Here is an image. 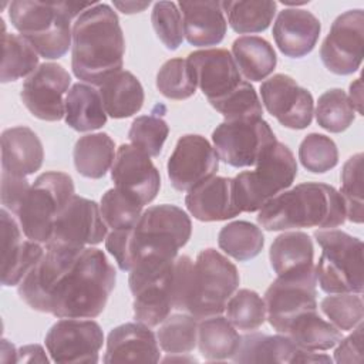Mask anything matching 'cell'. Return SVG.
I'll use <instances>...</instances> for the list:
<instances>
[{
    "label": "cell",
    "mask_w": 364,
    "mask_h": 364,
    "mask_svg": "<svg viewBox=\"0 0 364 364\" xmlns=\"http://www.w3.org/2000/svg\"><path fill=\"white\" fill-rule=\"evenodd\" d=\"M115 142L105 132L81 136L73 151L74 165L80 175L90 179L102 178L115 159Z\"/></svg>",
    "instance_id": "obj_32"
},
{
    "label": "cell",
    "mask_w": 364,
    "mask_h": 364,
    "mask_svg": "<svg viewBox=\"0 0 364 364\" xmlns=\"http://www.w3.org/2000/svg\"><path fill=\"white\" fill-rule=\"evenodd\" d=\"M210 105L223 115L225 121L257 119L263 114L262 101L249 81H242L232 92Z\"/></svg>",
    "instance_id": "obj_42"
},
{
    "label": "cell",
    "mask_w": 364,
    "mask_h": 364,
    "mask_svg": "<svg viewBox=\"0 0 364 364\" xmlns=\"http://www.w3.org/2000/svg\"><path fill=\"white\" fill-rule=\"evenodd\" d=\"M219 161L215 148L205 136L196 134L182 135L166 164L171 185L179 192H188L215 176L219 169Z\"/></svg>",
    "instance_id": "obj_17"
},
{
    "label": "cell",
    "mask_w": 364,
    "mask_h": 364,
    "mask_svg": "<svg viewBox=\"0 0 364 364\" xmlns=\"http://www.w3.org/2000/svg\"><path fill=\"white\" fill-rule=\"evenodd\" d=\"M346 219V205L340 192L323 182H304L286 189L257 213V223L266 230L334 229Z\"/></svg>",
    "instance_id": "obj_4"
},
{
    "label": "cell",
    "mask_w": 364,
    "mask_h": 364,
    "mask_svg": "<svg viewBox=\"0 0 364 364\" xmlns=\"http://www.w3.org/2000/svg\"><path fill=\"white\" fill-rule=\"evenodd\" d=\"M156 340L168 354H189L198 344V318L183 311L169 314L161 323Z\"/></svg>",
    "instance_id": "obj_37"
},
{
    "label": "cell",
    "mask_w": 364,
    "mask_h": 364,
    "mask_svg": "<svg viewBox=\"0 0 364 364\" xmlns=\"http://www.w3.org/2000/svg\"><path fill=\"white\" fill-rule=\"evenodd\" d=\"M284 336L291 338L299 347L309 351L330 350L343 338L341 331L330 321L321 318L317 310L296 318Z\"/></svg>",
    "instance_id": "obj_34"
},
{
    "label": "cell",
    "mask_w": 364,
    "mask_h": 364,
    "mask_svg": "<svg viewBox=\"0 0 364 364\" xmlns=\"http://www.w3.org/2000/svg\"><path fill=\"white\" fill-rule=\"evenodd\" d=\"M348 100H350L354 111L357 109L358 114H363V85H361V78H357L354 82L350 84Z\"/></svg>",
    "instance_id": "obj_53"
},
{
    "label": "cell",
    "mask_w": 364,
    "mask_h": 364,
    "mask_svg": "<svg viewBox=\"0 0 364 364\" xmlns=\"http://www.w3.org/2000/svg\"><path fill=\"white\" fill-rule=\"evenodd\" d=\"M233 178L236 205L240 212H257L272 198L291 186L297 176V162L290 148L276 141L255 165Z\"/></svg>",
    "instance_id": "obj_10"
},
{
    "label": "cell",
    "mask_w": 364,
    "mask_h": 364,
    "mask_svg": "<svg viewBox=\"0 0 364 364\" xmlns=\"http://www.w3.org/2000/svg\"><path fill=\"white\" fill-rule=\"evenodd\" d=\"M178 7L182 14L183 36L191 46L208 47L222 43L228 21L220 1H179Z\"/></svg>",
    "instance_id": "obj_26"
},
{
    "label": "cell",
    "mask_w": 364,
    "mask_h": 364,
    "mask_svg": "<svg viewBox=\"0 0 364 364\" xmlns=\"http://www.w3.org/2000/svg\"><path fill=\"white\" fill-rule=\"evenodd\" d=\"M270 266L277 276L300 274L314 269V246L304 232H283L269 250Z\"/></svg>",
    "instance_id": "obj_28"
},
{
    "label": "cell",
    "mask_w": 364,
    "mask_h": 364,
    "mask_svg": "<svg viewBox=\"0 0 364 364\" xmlns=\"http://www.w3.org/2000/svg\"><path fill=\"white\" fill-rule=\"evenodd\" d=\"M28 186H30V183L26 178L11 176L6 172H1L0 198H1L3 208L11 213Z\"/></svg>",
    "instance_id": "obj_51"
},
{
    "label": "cell",
    "mask_w": 364,
    "mask_h": 364,
    "mask_svg": "<svg viewBox=\"0 0 364 364\" xmlns=\"http://www.w3.org/2000/svg\"><path fill=\"white\" fill-rule=\"evenodd\" d=\"M48 363L47 355L44 354V350L38 344H30L24 346L17 351V360L16 363Z\"/></svg>",
    "instance_id": "obj_52"
},
{
    "label": "cell",
    "mask_w": 364,
    "mask_h": 364,
    "mask_svg": "<svg viewBox=\"0 0 364 364\" xmlns=\"http://www.w3.org/2000/svg\"><path fill=\"white\" fill-rule=\"evenodd\" d=\"M111 179L117 189L142 206L151 203L161 189V175L151 156L131 144L117 149Z\"/></svg>",
    "instance_id": "obj_19"
},
{
    "label": "cell",
    "mask_w": 364,
    "mask_h": 364,
    "mask_svg": "<svg viewBox=\"0 0 364 364\" xmlns=\"http://www.w3.org/2000/svg\"><path fill=\"white\" fill-rule=\"evenodd\" d=\"M73 196V178L64 172L48 171L26 189L11 215L27 239L46 246L55 218Z\"/></svg>",
    "instance_id": "obj_7"
},
{
    "label": "cell",
    "mask_w": 364,
    "mask_h": 364,
    "mask_svg": "<svg viewBox=\"0 0 364 364\" xmlns=\"http://www.w3.org/2000/svg\"><path fill=\"white\" fill-rule=\"evenodd\" d=\"M235 363H331L326 354L299 347L291 338L284 334L267 336L250 331L240 336V344L230 358Z\"/></svg>",
    "instance_id": "obj_21"
},
{
    "label": "cell",
    "mask_w": 364,
    "mask_h": 364,
    "mask_svg": "<svg viewBox=\"0 0 364 364\" xmlns=\"http://www.w3.org/2000/svg\"><path fill=\"white\" fill-rule=\"evenodd\" d=\"M193 260L186 256L175 259L146 256L129 270L128 284L134 296L135 321L148 327L159 326L172 310L186 313V293Z\"/></svg>",
    "instance_id": "obj_3"
},
{
    "label": "cell",
    "mask_w": 364,
    "mask_h": 364,
    "mask_svg": "<svg viewBox=\"0 0 364 364\" xmlns=\"http://www.w3.org/2000/svg\"><path fill=\"white\" fill-rule=\"evenodd\" d=\"M355 119V111L348 95L341 88H331L318 97L316 121L323 129L338 134L346 131Z\"/></svg>",
    "instance_id": "obj_39"
},
{
    "label": "cell",
    "mask_w": 364,
    "mask_h": 364,
    "mask_svg": "<svg viewBox=\"0 0 364 364\" xmlns=\"http://www.w3.org/2000/svg\"><path fill=\"white\" fill-rule=\"evenodd\" d=\"M220 4L228 16L229 26L239 34L264 31L270 26L277 7L276 1L272 0L220 1Z\"/></svg>",
    "instance_id": "obj_35"
},
{
    "label": "cell",
    "mask_w": 364,
    "mask_h": 364,
    "mask_svg": "<svg viewBox=\"0 0 364 364\" xmlns=\"http://www.w3.org/2000/svg\"><path fill=\"white\" fill-rule=\"evenodd\" d=\"M169 127L162 114L152 111L148 115L136 117L129 128L128 138L131 145L144 151L149 156H158L168 138Z\"/></svg>",
    "instance_id": "obj_44"
},
{
    "label": "cell",
    "mask_w": 364,
    "mask_h": 364,
    "mask_svg": "<svg viewBox=\"0 0 364 364\" xmlns=\"http://www.w3.org/2000/svg\"><path fill=\"white\" fill-rule=\"evenodd\" d=\"M1 219V284L17 286L44 255V245L27 239L17 219L4 208Z\"/></svg>",
    "instance_id": "obj_22"
},
{
    "label": "cell",
    "mask_w": 364,
    "mask_h": 364,
    "mask_svg": "<svg viewBox=\"0 0 364 364\" xmlns=\"http://www.w3.org/2000/svg\"><path fill=\"white\" fill-rule=\"evenodd\" d=\"M321 313L340 331L354 330L364 317V304L360 293H337L320 303Z\"/></svg>",
    "instance_id": "obj_43"
},
{
    "label": "cell",
    "mask_w": 364,
    "mask_h": 364,
    "mask_svg": "<svg viewBox=\"0 0 364 364\" xmlns=\"http://www.w3.org/2000/svg\"><path fill=\"white\" fill-rule=\"evenodd\" d=\"M158 91L169 100H188L196 92L193 71L183 58H171L165 61L156 74Z\"/></svg>",
    "instance_id": "obj_41"
},
{
    "label": "cell",
    "mask_w": 364,
    "mask_h": 364,
    "mask_svg": "<svg viewBox=\"0 0 364 364\" xmlns=\"http://www.w3.org/2000/svg\"><path fill=\"white\" fill-rule=\"evenodd\" d=\"M276 141L273 129L263 118L223 121L212 132L219 159L233 168L256 165Z\"/></svg>",
    "instance_id": "obj_11"
},
{
    "label": "cell",
    "mask_w": 364,
    "mask_h": 364,
    "mask_svg": "<svg viewBox=\"0 0 364 364\" xmlns=\"http://www.w3.org/2000/svg\"><path fill=\"white\" fill-rule=\"evenodd\" d=\"M226 318L245 333L257 330L266 321L264 300L250 289H240L226 303Z\"/></svg>",
    "instance_id": "obj_40"
},
{
    "label": "cell",
    "mask_w": 364,
    "mask_h": 364,
    "mask_svg": "<svg viewBox=\"0 0 364 364\" xmlns=\"http://www.w3.org/2000/svg\"><path fill=\"white\" fill-rule=\"evenodd\" d=\"M107 112L98 90L84 82L71 85L65 95V124L78 132L100 129L107 122Z\"/></svg>",
    "instance_id": "obj_30"
},
{
    "label": "cell",
    "mask_w": 364,
    "mask_h": 364,
    "mask_svg": "<svg viewBox=\"0 0 364 364\" xmlns=\"http://www.w3.org/2000/svg\"><path fill=\"white\" fill-rule=\"evenodd\" d=\"M46 348L54 363H98L104 343L101 326L91 320L61 318L46 334Z\"/></svg>",
    "instance_id": "obj_15"
},
{
    "label": "cell",
    "mask_w": 364,
    "mask_h": 364,
    "mask_svg": "<svg viewBox=\"0 0 364 364\" xmlns=\"http://www.w3.org/2000/svg\"><path fill=\"white\" fill-rule=\"evenodd\" d=\"M105 249L115 259L122 272H129L132 269L128 229L111 230L105 237Z\"/></svg>",
    "instance_id": "obj_49"
},
{
    "label": "cell",
    "mask_w": 364,
    "mask_h": 364,
    "mask_svg": "<svg viewBox=\"0 0 364 364\" xmlns=\"http://www.w3.org/2000/svg\"><path fill=\"white\" fill-rule=\"evenodd\" d=\"M124 54V33L109 4L97 3L75 18L71 68L78 80L90 85H101L122 70Z\"/></svg>",
    "instance_id": "obj_2"
},
{
    "label": "cell",
    "mask_w": 364,
    "mask_h": 364,
    "mask_svg": "<svg viewBox=\"0 0 364 364\" xmlns=\"http://www.w3.org/2000/svg\"><path fill=\"white\" fill-rule=\"evenodd\" d=\"M232 54L239 73L249 81L269 77L277 64L273 46L257 36H243L233 41Z\"/></svg>",
    "instance_id": "obj_31"
},
{
    "label": "cell",
    "mask_w": 364,
    "mask_h": 364,
    "mask_svg": "<svg viewBox=\"0 0 364 364\" xmlns=\"http://www.w3.org/2000/svg\"><path fill=\"white\" fill-rule=\"evenodd\" d=\"M282 3L283 4H289V6H299V4H306V3H309V1H287V0H282Z\"/></svg>",
    "instance_id": "obj_55"
},
{
    "label": "cell",
    "mask_w": 364,
    "mask_h": 364,
    "mask_svg": "<svg viewBox=\"0 0 364 364\" xmlns=\"http://www.w3.org/2000/svg\"><path fill=\"white\" fill-rule=\"evenodd\" d=\"M188 212L200 222H220L242 213L236 205L232 178L212 176L189 189L185 196Z\"/></svg>",
    "instance_id": "obj_24"
},
{
    "label": "cell",
    "mask_w": 364,
    "mask_h": 364,
    "mask_svg": "<svg viewBox=\"0 0 364 364\" xmlns=\"http://www.w3.org/2000/svg\"><path fill=\"white\" fill-rule=\"evenodd\" d=\"M142 205L117 188L108 189L101 196V215L105 225L112 230L132 228L142 213Z\"/></svg>",
    "instance_id": "obj_47"
},
{
    "label": "cell",
    "mask_w": 364,
    "mask_h": 364,
    "mask_svg": "<svg viewBox=\"0 0 364 364\" xmlns=\"http://www.w3.org/2000/svg\"><path fill=\"white\" fill-rule=\"evenodd\" d=\"M13 27L38 55L47 60L63 57L73 43V17L65 1L14 0L9 7Z\"/></svg>",
    "instance_id": "obj_5"
},
{
    "label": "cell",
    "mask_w": 364,
    "mask_h": 364,
    "mask_svg": "<svg viewBox=\"0 0 364 364\" xmlns=\"http://www.w3.org/2000/svg\"><path fill=\"white\" fill-rule=\"evenodd\" d=\"M318 18L303 9L282 10L273 24V38L279 50L290 58H301L313 51L320 37Z\"/></svg>",
    "instance_id": "obj_25"
},
{
    "label": "cell",
    "mask_w": 364,
    "mask_h": 364,
    "mask_svg": "<svg viewBox=\"0 0 364 364\" xmlns=\"http://www.w3.org/2000/svg\"><path fill=\"white\" fill-rule=\"evenodd\" d=\"M219 247L237 262H247L256 257L263 246L262 229L247 220H235L225 225L218 235Z\"/></svg>",
    "instance_id": "obj_36"
},
{
    "label": "cell",
    "mask_w": 364,
    "mask_h": 364,
    "mask_svg": "<svg viewBox=\"0 0 364 364\" xmlns=\"http://www.w3.org/2000/svg\"><path fill=\"white\" fill-rule=\"evenodd\" d=\"M317 279L316 266L313 270L291 274L277 276L264 293L266 320L280 334H286L290 324L317 310Z\"/></svg>",
    "instance_id": "obj_12"
},
{
    "label": "cell",
    "mask_w": 364,
    "mask_h": 364,
    "mask_svg": "<svg viewBox=\"0 0 364 364\" xmlns=\"http://www.w3.org/2000/svg\"><path fill=\"white\" fill-rule=\"evenodd\" d=\"M240 344V336L223 316H212L198 323V348L208 361L230 360Z\"/></svg>",
    "instance_id": "obj_33"
},
{
    "label": "cell",
    "mask_w": 364,
    "mask_h": 364,
    "mask_svg": "<svg viewBox=\"0 0 364 364\" xmlns=\"http://www.w3.org/2000/svg\"><path fill=\"white\" fill-rule=\"evenodd\" d=\"M149 6V1H114V7L125 14H134L145 10Z\"/></svg>",
    "instance_id": "obj_54"
},
{
    "label": "cell",
    "mask_w": 364,
    "mask_h": 364,
    "mask_svg": "<svg viewBox=\"0 0 364 364\" xmlns=\"http://www.w3.org/2000/svg\"><path fill=\"white\" fill-rule=\"evenodd\" d=\"M340 195L346 205V218L353 223H363V154L350 156L341 169Z\"/></svg>",
    "instance_id": "obj_45"
},
{
    "label": "cell",
    "mask_w": 364,
    "mask_h": 364,
    "mask_svg": "<svg viewBox=\"0 0 364 364\" xmlns=\"http://www.w3.org/2000/svg\"><path fill=\"white\" fill-rule=\"evenodd\" d=\"M364 57V11L347 10L331 24L327 37L320 47V58L324 67L337 74L355 73Z\"/></svg>",
    "instance_id": "obj_14"
},
{
    "label": "cell",
    "mask_w": 364,
    "mask_h": 364,
    "mask_svg": "<svg viewBox=\"0 0 364 364\" xmlns=\"http://www.w3.org/2000/svg\"><path fill=\"white\" fill-rule=\"evenodd\" d=\"M43 159V144L31 128L18 125L1 132V172L27 178L41 168Z\"/></svg>",
    "instance_id": "obj_27"
},
{
    "label": "cell",
    "mask_w": 364,
    "mask_h": 364,
    "mask_svg": "<svg viewBox=\"0 0 364 364\" xmlns=\"http://www.w3.org/2000/svg\"><path fill=\"white\" fill-rule=\"evenodd\" d=\"M262 102L280 125L304 129L313 121L314 101L309 90L300 87L286 74H274L260 85Z\"/></svg>",
    "instance_id": "obj_18"
},
{
    "label": "cell",
    "mask_w": 364,
    "mask_h": 364,
    "mask_svg": "<svg viewBox=\"0 0 364 364\" xmlns=\"http://www.w3.org/2000/svg\"><path fill=\"white\" fill-rule=\"evenodd\" d=\"M98 92L107 115L115 119L128 118L139 112L145 100L142 84L127 70H121L107 78L98 85Z\"/></svg>",
    "instance_id": "obj_29"
},
{
    "label": "cell",
    "mask_w": 364,
    "mask_h": 364,
    "mask_svg": "<svg viewBox=\"0 0 364 364\" xmlns=\"http://www.w3.org/2000/svg\"><path fill=\"white\" fill-rule=\"evenodd\" d=\"M334 351L336 363H363V323H360L353 334L341 338Z\"/></svg>",
    "instance_id": "obj_50"
},
{
    "label": "cell",
    "mask_w": 364,
    "mask_h": 364,
    "mask_svg": "<svg viewBox=\"0 0 364 364\" xmlns=\"http://www.w3.org/2000/svg\"><path fill=\"white\" fill-rule=\"evenodd\" d=\"M239 282L236 266L225 255L212 247L200 250L192 264L185 311L198 320L222 314Z\"/></svg>",
    "instance_id": "obj_6"
},
{
    "label": "cell",
    "mask_w": 364,
    "mask_h": 364,
    "mask_svg": "<svg viewBox=\"0 0 364 364\" xmlns=\"http://www.w3.org/2000/svg\"><path fill=\"white\" fill-rule=\"evenodd\" d=\"M71 75L57 63H43L23 82L20 97L24 107L38 119L60 121L65 115V98Z\"/></svg>",
    "instance_id": "obj_16"
},
{
    "label": "cell",
    "mask_w": 364,
    "mask_h": 364,
    "mask_svg": "<svg viewBox=\"0 0 364 364\" xmlns=\"http://www.w3.org/2000/svg\"><path fill=\"white\" fill-rule=\"evenodd\" d=\"M38 67V54L33 46L20 34H3L1 82L16 81L31 75Z\"/></svg>",
    "instance_id": "obj_38"
},
{
    "label": "cell",
    "mask_w": 364,
    "mask_h": 364,
    "mask_svg": "<svg viewBox=\"0 0 364 364\" xmlns=\"http://www.w3.org/2000/svg\"><path fill=\"white\" fill-rule=\"evenodd\" d=\"M299 159L307 171L324 173L338 164V149L330 136L311 132L300 142Z\"/></svg>",
    "instance_id": "obj_46"
},
{
    "label": "cell",
    "mask_w": 364,
    "mask_h": 364,
    "mask_svg": "<svg viewBox=\"0 0 364 364\" xmlns=\"http://www.w3.org/2000/svg\"><path fill=\"white\" fill-rule=\"evenodd\" d=\"M156 37L168 50H176L183 41V23L178 4L173 1H156L151 14Z\"/></svg>",
    "instance_id": "obj_48"
},
{
    "label": "cell",
    "mask_w": 364,
    "mask_h": 364,
    "mask_svg": "<svg viewBox=\"0 0 364 364\" xmlns=\"http://www.w3.org/2000/svg\"><path fill=\"white\" fill-rule=\"evenodd\" d=\"M159 344L151 327L135 321L114 327L107 337V350L102 361L114 363H158Z\"/></svg>",
    "instance_id": "obj_23"
},
{
    "label": "cell",
    "mask_w": 364,
    "mask_h": 364,
    "mask_svg": "<svg viewBox=\"0 0 364 364\" xmlns=\"http://www.w3.org/2000/svg\"><path fill=\"white\" fill-rule=\"evenodd\" d=\"M196 87L210 102L232 92L243 80L233 55L225 48L196 50L188 55Z\"/></svg>",
    "instance_id": "obj_20"
},
{
    "label": "cell",
    "mask_w": 364,
    "mask_h": 364,
    "mask_svg": "<svg viewBox=\"0 0 364 364\" xmlns=\"http://www.w3.org/2000/svg\"><path fill=\"white\" fill-rule=\"evenodd\" d=\"M321 255L316 266V279L327 294L363 293L364 270L361 239L338 229L314 232Z\"/></svg>",
    "instance_id": "obj_9"
},
{
    "label": "cell",
    "mask_w": 364,
    "mask_h": 364,
    "mask_svg": "<svg viewBox=\"0 0 364 364\" xmlns=\"http://www.w3.org/2000/svg\"><path fill=\"white\" fill-rule=\"evenodd\" d=\"M108 235L100 205L95 200L74 195L54 220L46 249H82L101 243Z\"/></svg>",
    "instance_id": "obj_13"
},
{
    "label": "cell",
    "mask_w": 364,
    "mask_h": 364,
    "mask_svg": "<svg viewBox=\"0 0 364 364\" xmlns=\"http://www.w3.org/2000/svg\"><path fill=\"white\" fill-rule=\"evenodd\" d=\"M192 235V222L175 205H155L145 209L128 229L129 253L134 264L146 256L175 259Z\"/></svg>",
    "instance_id": "obj_8"
},
{
    "label": "cell",
    "mask_w": 364,
    "mask_h": 364,
    "mask_svg": "<svg viewBox=\"0 0 364 364\" xmlns=\"http://www.w3.org/2000/svg\"><path fill=\"white\" fill-rule=\"evenodd\" d=\"M117 272L97 247H51L17 284L20 299L33 310L57 318L100 316L115 287Z\"/></svg>",
    "instance_id": "obj_1"
}]
</instances>
